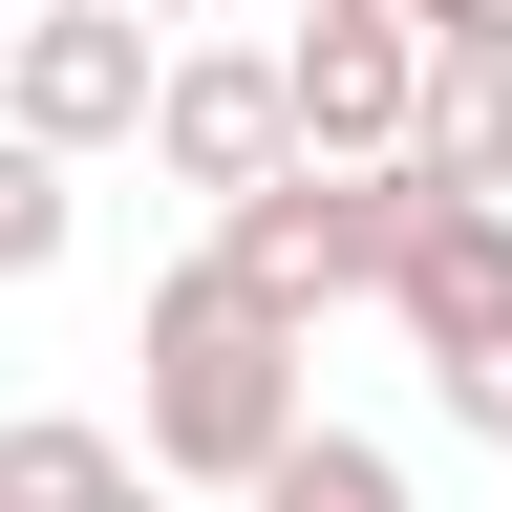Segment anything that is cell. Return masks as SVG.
Listing matches in <instances>:
<instances>
[{
	"label": "cell",
	"instance_id": "6da1fadb",
	"mask_svg": "<svg viewBox=\"0 0 512 512\" xmlns=\"http://www.w3.org/2000/svg\"><path fill=\"white\" fill-rule=\"evenodd\" d=\"M128 363H150V448H128L150 491H256V470L320 427V342H299V320H256L214 256H171V278H150Z\"/></svg>",
	"mask_w": 512,
	"mask_h": 512
},
{
	"label": "cell",
	"instance_id": "7a4b0ae2",
	"mask_svg": "<svg viewBox=\"0 0 512 512\" xmlns=\"http://www.w3.org/2000/svg\"><path fill=\"white\" fill-rule=\"evenodd\" d=\"M384 256H406V171H256L235 214H214V278L256 299V320H342V299H384Z\"/></svg>",
	"mask_w": 512,
	"mask_h": 512
},
{
	"label": "cell",
	"instance_id": "3957f363",
	"mask_svg": "<svg viewBox=\"0 0 512 512\" xmlns=\"http://www.w3.org/2000/svg\"><path fill=\"white\" fill-rule=\"evenodd\" d=\"M384 320H406V363H427V406L512 448V214H427L406 192V256H384Z\"/></svg>",
	"mask_w": 512,
	"mask_h": 512
},
{
	"label": "cell",
	"instance_id": "277c9868",
	"mask_svg": "<svg viewBox=\"0 0 512 512\" xmlns=\"http://www.w3.org/2000/svg\"><path fill=\"white\" fill-rule=\"evenodd\" d=\"M150 22H107V0H22L0 22V150H43V171H86V150H128L150 128Z\"/></svg>",
	"mask_w": 512,
	"mask_h": 512
},
{
	"label": "cell",
	"instance_id": "5b68a950",
	"mask_svg": "<svg viewBox=\"0 0 512 512\" xmlns=\"http://www.w3.org/2000/svg\"><path fill=\"white\" fill-rule=\"evenodd\" d=\"M406 107H427L406 22H299L278 43V150L299 171H406Z\"/></svg>",
	"mask_w": 512,
	"mask_h": 512
},
{
	"label": "cell",
	"instance_id": "8992f818",
	"mask_svg": "<svg viewBox=\"0 0 512 512\" xmlns=\"http://www.w3.org/2000/svg\"><path fill=\"white\" fill-rule=\"evenodd\" d=\"M150 150H171V192H214V214L256 171H299L278 150V43H171L150 64Z\"/></svg>",
	"mask_w": 512,
	"mask_h": 512
},
{
	"label": "cell",
	"instance_id": "52a82bcc",
	"mask_svg": "<svg viewBox=\"0 0 512 512\" xmlns=\"http://www.w3.org/2000/svg\"><path fill=\"white\" fill-rule=\"evenodd\" d=\"M427 107H406V192L427 214H512V43H406Z\"/></svg>",
	"mask_w": 512,
	"mask_h": 512
},
{
	"label": "cell",
	"instance_id": "ba28073f",
	"mask_svg": "<svg viewBox=\"0 0 512 512\" xmlns=\"http://www.w3.org/2000/svg\"><path fill=\"white\" fill-rule=\"evenodd\" d=\"M0 512H171V491L128 470V427H86V406H22V427H0Z\"/></svg>",
	"mask_w": 512,
	"mask_h": 512
},
{
	"label": "cell",
	"instance_id": "9c48e42d",
	"mask_svg": "<svg viewBox=\"0 0 512 512\" xmlns=\"http://www.w3.org/2000/svg\"><path fill=\"white\" fill-rule=\"evenodd\" d=\"M235 512H427V491H406V448H363V427H299L278 470L235 491Z\"/></svg>",
	"mask_w": 512,
	"mask_h": 512
},
{
	"label": "cell",
	"instance_id": "30bf717a",
	"mask_svg": "<svg viewBox=\"0 0 512 512\" xmlns=\"http://www.w3.org/2000/svg\"><path fill=\"white\" fill-rule=\"evenodd\" d=\"M64 235H86V192H64L43 150H0V299H22V278H64Z\"/></svg>",
	"mask_w": 512,
	"mask_h": 512
},
{
	"label": "cell",
	"instance_id": "8fae6325",
	"mask_svg": "<svg viewBox=\"0 0 512 512\" xmlns=\"http://www.w3.org/2000/svg\"><path fill=\"white\" fill-rule=\"evenodd\" d=\"M406 43H512V0H406Z\"/></svg>",
	"mask_w": 512,
	"mask_h": 512
},
{
	"label": "cell",
	"instance_id": "7c38bea8",
	"mask_svg": "<svg viewBox=\"0 0 512 512\" xmlns=\"http://www.w3.org/2000/svg\"><path fill=\"white\" fill-rule=\"evenodd\" d=\"M299 22H406V0H299Z\"/></svg>",
	"mask_w": 512,
	"mask_h": 512
},
{
	"label": "cell",
	"instance_id": "4fadbf2b",
	"mask_svg": "<svg viewBox=\"0 0 512 512\" xmlns=\"http://www.w3.org/2000/svg\"><path fill=\"white\" fill-rule=\"evenodd\" d=\"M107 22H150V43H171V22H192V0H107Z\"/></svg>",
	"mask_w": 512,
	"mask_h": 512
},
{
	"label": "cell",
	"instance_id": "5bb4252c",
	"mask_svg": "<svg viewBox=\"0 0 512 512\" xmlns=\"http://www.w3.org/2000/svg\"><path fill=\"white\" fill-rule=\"evenodd\" d=\"M0 22H22V0H0Z\"/></svg>",
	"mask_w": 512,
	"mask_h": 512
}]
</instances>
